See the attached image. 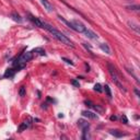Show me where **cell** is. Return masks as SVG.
<instances>
[{
  "mask_svg": "<svg viewBox=\"0 0 140 140\" xmlns=\"http://www.w3.org/2000/svg\"><path fill=\"white\" fill-rule=\"evenodd\" d=\"M11 18L13 19V21H16V22H21L22 21V19H21V17L19 16V13L16 11H13L11 13Z\"/></svg>",
  "mask_w": 140,
  "mask_h": 140,
  "instance_id": "cell-14",
  "label": "cell"
},
{
  "mask_svg": "<svg viewBox=\"0 0 140 140\" xmlns=\"http://www.w3.org/2000/svg\"><path fill=\"white\" fill-rule=\"evenodd\" d=\"M31 120H32V119H31V118H29L27 120H24L23 123L20 125V127H19V132H22V131L24 130V129H26L27 127L30 126V124H31V123H30Z\"/></svg>",
  "mask_w": 140,
  "mask_h": 140,
  "instance_id": "cell-10",
  "label": "cell"
},
{
  "mask_svg": "<svg viewBox=\"0 0 140 140\" xmlns=\"http://www.w3.org/2000/svg\"><path fill=\"white\" fill-rule=\"evenodd\" d=\"M43 29L47 30V31L49 32L50 34H52L56 40H58L59 42H61L62 44L68 45V46H71V47H75V44L72 43V40H70V39H68V37L66 36V35H63L61 32L58 31V30H57V29H55V27H53L52 25L47 24L46 22L44 23V27H43Z\"/></svg>",
  "mask_w": 140,
  "mask_h": 140,
  "instance_id": "cell-1",
  "label": "cell"
},
{
  "mask_svg": "<svg viewBox=\"0 0 140 140\" xmlns=\"http://www.w3.org/2000/svg\"><path fill=\"white\" fill-rule=\"evenodd\" d=\"M40 3L44 6V8L47 10L48 12H52V11H54V7H53V4L50 3L48 0H40Z\"/></svg>",
  "mask_w": 140,
  "mask_h": 140,
  "instance_id": "cell-6",
  "label": "cell"
},
{
  "mask_svg": "<svg viewBox=\"0 0 140 140\" xmlns=\"http://www.w3.org/2000/svg\"><path fill=\"white\" fill-rule=\"evenodd\" d=\"M72 83H73V85H76V86H79V82H78V81H76V80H75V81H73Z\"/></svg>",
  "mask_w": 140,
  "mask_h": 140,
  "instance_id": "cell-25",
  "label": "cell"
},
{
  "mask_svg": "<svg viewBox=\"0 0 140 140\" xmlns=\"http://www.w3.org/2000/svg\"><path fill=\"white\" fill-rule=\"evenodd\" d=\"M104 91H105L106 95H107L109 99H112V92H111V89H109V86H108L107 84L104 85Z\"/></svg>",
  "mask_w": 140,
  "mask_h": 140,
  "instance_id": "cell-17",
  "label": "cell"
},
{
  "mask_svg": "<svg viewBox=\"0 0 140 140\" xmlns=\"http://www.w3.org/2000/svg\"><path fill=\"white\" fill-rule=\"evenodd\" d=\"M71 24H72V30L76 32H79V33H83L85 31L86 26H84L80 21H77V20H73L71 21Z\"/></svg>",
  "mask_w": 140,
  "mask_h": 140,
  "instance_id": "cell-3",
  "label": "cell"
},
{
  "mask_svg": "<svg viewBox=\"0 0 140 140\" xmlns=\"http://www.w3.org/2000/svg\"><path fill=\"white\" fill-rule=\"evenodd\" d=\"M33 54H36V55H40V56H44L45 55V50L43 49V48H35L34 50H33Z\"/></svg>",
  "mask_w": 140,
  "mask_h": 140,
  "instance_id": "cell-15",
  "label": "cell"
},
{
  "mask_svg": "<svg viewBox=\"0 0 140 140\" xmlns=\"http://www.w3.org/2000/svg\"><path fill=\"white\" fill-rule=\"evenodd\" d=\"M62 60H65V61L67 62V63H69V65H73V62L71 61V60L68 59V58H66V57H62Z\"/></svg>",
  "mask_w": 140,
  "mask_h": 140,
  "instance_id": "cell-24",
  "label": "cell"
},
{
  "mask_svg": "<svg viewBox=\"0 0 140 140\" xmlns=\"http://www.w3.org/2000/svg\"><path fill=\"white\" fill-rule=\"evenodd\" d=\"M84 103L86 104V106H89V107H93V105H94V104L91 101H85Z\"/></svg>",
  "mask_w": 140,
  "mask_h": 140,
  "instance_id": "cell-23",
  "label": "cell"
},
{
  "mask_svg": "<svg viewBox=\"0 0 140 140\" xmlns=\"http://www.w3.org/2000/svg\"><path fill=\"white\" fill-rule=\"evenodd\" d=\"M93 107H94V109H95L96 112H99V113H103V108H101L100 106L96 105V106H93Z\"/></svg>",
  "mask_w": 140,
  "mask_h": 140,
  "instance_id": "cell-21",
  "label": "cell"
},
{
  "mask_svg": "<svg viewBox=\"0 0 140 140\" xmlns=\"http://www.w3.org/2000/svg\"><path fill=\"white\" fill-rule=\"evenodd\" d=\"M94 90L98 91V92H102V85L100 83H96V84L94 85Z\"/></svg>",
  "mask_w": 140,
  "mask_h": 140,
  "instance_id": "cell-20",
  "label": "cell"
},
{
  "mask_svg": "<svg viewBox=\"0 0 140 140\" xmlns=\"http://www.w3.org/2000/svg\"><path fill=\"white\" fill-rule=\"evenodd\" d=\"M78 125L80 128H86V127H90V124L88 123V120H85V119H79L78 120Z\"/></svg>",
  "mask_w": 140,
  "mask_h": 140,
  "instance_id": "cell-12",
  "label": "cell"
},
{
  "mask_svg": "<svg viewBox=\"0 0 140 140\" xmlns=\"http://www.w3.org/2000/svg\"><path fill=\"white\" fill-rule=\"evenodd\" d=\"M117 117L116 116H111V120H116Z\"/></svg>",
  "mask_w": 140,
  "mask_h": 140,
  "instance_id": "cell-27",
  "label": "cell"
},
{
  "mask_svg": "<svg viewBox=\"0 0 140 140\" xmlns=\"http://www.w3.org/2000/svg\"><path fill=\"white\" fill-rule=\"evenodd\" d=\"M19 94H20V96H25V94H26V91H25V86H21V88H20Z\"/></svg>",
  "mask_w": 140,
  "mask_h": 140,
  "instance_id": "cell-19",
  "label": "cell"
},
{
  "mask_svg": "<svg viewBox=\"0 0 140 140\" xmlns=\"http://www.w3.org/2000/svg\"><path fill=\"white\" fill-rule=\"evenodd\" d=\"M121 121H123V124H128V119L125 115L121 116Z\"/></svg>",
  "mask_w": 140,
  "mask_h": 140,
  "instance_id": "cell-22",
  "label": "cell"
},
{
  "mask_svg": "<svg viewBox=\"0 0 140 140\" xmlns=\"http://www.w3.org/2000/svg\"><path fill=\"white\" fill-rule=\"evenodd\" d=\"M126 70L128 71V72L130 73V75L132 76V77H134L135 79H136V81H137V82L139 83V79H138V77H137V76H136V75H135V73H134V71H132V69H129V68H127V67H126Z\"/></svg>",
  "mask_w": 140,
  "mask_h": 140,
  "instance_id": "cell-18",
  "label": "cell"
},
{
  "mask_svg": "<svg viewBox=\"0 0 140 140\" xmlns=\"http://www.w3.org/2000/svg\"><path fill=\"white\" fill-rule=\"evenodd\" d=\"M126 8L129 9V10H132V11H139V10H140V7L138 6V4H131V6H127Z\"/></svg>",
  "mask_w": 140,
  "mask_h": 140,
  "instance_id": "cell-16",
  "label": "cell"
},
{
  "mask_svg": "<svg viewBox=\"0 0 140 140\" xmlns=\"http://www.w3.org/2000/svg\"><path fill=\"white\" fill-rule=\"evenodd\" d=\"M107 68H108V72H109V75H111V77H112V80H113V82L115 83V84L118 86L120 90H123L124 92H126V89H125V86L121 84V82H120V79H119L118 77V73H117V71L115 69V67H114L113 65H112L111 62L107 65Z\"/></svg>",
  "mask_w": 140,
  "mask_h": 140,
  "instance_id": "cell-2",
  "label": "cell"
},
{
  "mask_svg": "<svg viewBox=\"0 0 140 140\" xmlns=\"http://www.w3.org/2000/svg\"><path fill=\"white\" fill-rule=\"evenodd\" d=\"M83 34H84L86 37L91 39V40H98V39H99L98 35H96L93 31H91V30H89V29H85V31L83 32Z\"/></svg>",
  "mask_w": 140,
  "mask_h": 140,
  "instance_id": "cell-5",
  "label": "cell"
},
{
  "mask_svg": "<svg viewBox=\"0 0 140 140\" xmlns=\"http://www.w3.org/2000/svg\"><path fill=\"white\" fill-rule=\"evenodd\" d=\"M29 19L31 20V21H32L35 25H36V26L40 27V29H43V27H44V23H45V22H44V21H42V20L39 19V18L33 17V16H31V14H29Z\"/></svg>",
  "mask_w": 140,
  "mask_h": 140,
  "instance_id": "cell-4",
  "label": "cell"
},
{
  "mask_svg": "<svg viewBox=\"0 0 140 140\" xmlns=\"http://www.w3.org/2000/svg\"><path fill=\"white\" fill-rule=\"evenodd\" d=\"M100 48L104 53H106L107 55L111 54V48H109V46L106 44V43H102V44H100Z\"/></svg>",
  "mask_w": 140,
  "mask_h": 140,
  "instance_id": "cell-11",
  "label": "cell"
},
{
  "mask_svg": "<svg viewBox=\"0 0 140 140\" xmlns=\"http://www.w3.org/2000/svg\"><path fill=\"white\" fill-rule=\"evenodd\" d=\"M128 25H129V26H130L131 29L134 30V31L136 32V33H138V34L140 33V27H139V25H138V24L132 23V22H128Z\"/></svg>",
  "mask_w": 140,
  "mask_h": 140,
  "instance_id": "cell-13",
  "label": "cell"
},
{
  "mask_svg": "<svg viewBox=\"0 0 140 140\" xmlns=\"http://www.w3.org/2000/svg\"><path fill=\"white\" fill-rule=\"evenodd\" d=\"M135 93L137 94V96H140V93H139V91H138V89H136V90H135Z\"/></svg>",
  "mask_w": 140,
  "mask_h": 140,
  "instance_id": "cell-26",
  "label": "cell"
},
{
  "mask_svg": "<svg viewBox=\"0 0 140 140\" xmlns=\"http://www.w3.org/2000/svg\"><path fill=\"white\" fill-rule=\"evenodd\" d=\"M16 72H17L16 68H9V69L6 70V72H4L3 77H4V78H12L14 75H16Z\"/></svg>",
  "mask_w": 140,
  "mask_h": 140,
  "instance_id": "cell-8",
  "label": "cell"
},
{
  "mask_svg": "<svg viewBox=\"0 0 140 140\" xmlns=\"http://www.w3.org/2000/svg\"><path fill=\"white\" fill-rule=\"evenodd\" d=\"M82 116L88 117V118H91V119H98V115H96V114L92 113V112H89V111H83Z\"/></svg>",
  "mask_w": 140,
  "mask_h": 140,
  "instance_id": "cell-9",
  "label": "cell"
},
{
  "mask_svg": "<svg viewBox=\"0 0 140 140\" xmlns=\"http://www.w3.org/2000/svg\"><path fill=\"white\" fill-rule=\"evenodd\" d=\"M109 134L113 135V136H114V137H116V138H121V137L127 136L126 134H124L123 131L118 130V129H112V130H109Z\"/></svg>",
  "mask_w": 140,
  "mask_h": 140,
  "instance_id": "cell-7",
  "label": "cell"
}]
</instances>
